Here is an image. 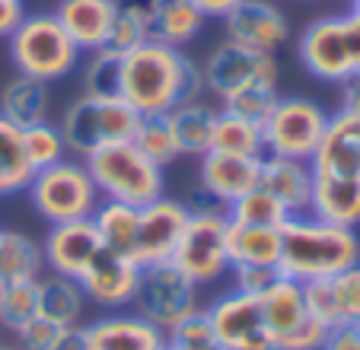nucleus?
Here are the masks:
<instances>
[{
  "label": "nucleus",
  "mask_w": 360,
  "mask_h": 350,
  "mask_svg": "<svg viewBox=\"0 0 360 350\" xmlns=\"http://www.w3.org/2000/svg\"><path fill=\"white\" fill-rule=\"evenodd\" d=\"M338 108L360 115V74L351 77V80H345L338 86Z\"/></svg>",
  "instance_id": "47"
},
{
  "label": "nucleus",
  "mask_w": 360,
  "mask_h": 350,
  "mask_svg": "<svg viewBox=\"0 0 360 350\" xmlns=\"http://www.w3.org/2000/svg\"><path fill=\"white\" fill-rule=\"evenodd\" d=\"M204 13L195 0H153L150 13V39L166 41L172 48H185L204 32Z\"/></svg>",
  "instance_id": "27"
},
{
  "label": "nucleus",
  "mask_w": 360,
  "mask_h": 350,
  "mask_svg": "<svg viewBox=\"0 0 360 350\" xmlns=\"http://www.w3.org/2000/svg\"><path fill=\"white\" fill-rule=\"evenodd\" d=\"M185 223H188V204L179 197L163 195L153 204H143L141 216H137V242L131 252V261H137L141 268L169 261L182 239Z\"/></svg>",
  "instance_id": "15"
},
{
  "label": "nucleus",
  "mask_w": 360,
  "mask_h": 350,
  "mask_svg": "<svg viewBox=\"0 0 360 350\" xmlns=\"http://www.w3.org/2000/svg\"><path fill=\"white\" fill-rule=\"evenodd\" d=\"M20 131H22L26 160L35 172L45 166H55V162L64 160V156H70L68 141H64L58 122H51V118H48V122H39V124H29V128H20Z\"/></svg>",
  "instance_id": "34"
},
{
  "label": "nucleus",
  "mask_w": 360,
  "mask_h": 350,
  "mask_svg": "<svg viewBox=\"0 0 360 350\" xmlns=\"http://www.w3.org/2000/svg\"><path fill=\"white\" fill-rule=\"evenodd\" d=\"M77 283H80L86 303L99 306L102 312L131 309L137 283H141V264L131 261L128 255L99 249L83 268V274L77 277Z\"/></svg>",
  "instance_id": "14"
},
{
  "label": "nucleus",
  "mask_w": 360,
  "mask_h": 350,
  "mask_svg": "<svg viewBox=\"0 0 360 350\" xmlns=\"http://www.w3.org/2000/svg\"><path fill=\"white\" fill-rule=\"evenodd\" d=\"M35 169L29 166L22 150V131L0 118V197L22 195L32 182Z\"/></svg>",
  "instance_id": "32"
},
{
  "label": "nucleus",
  "mask_w": 360,
  "mask_h": 350,
  "mask_svg": "<svg viewBox=\"0 0 360 350\" xmlns=\"http://www.w3.org/2000/svg\"><path fill=\"white\" fill-rule=\"evenodd\" d=\"M347 13H354L360 20V0H347Z\"/></svg>",
  "instance_id": "50"
},
{
  "label": "nucleus",
  "mask_w": 360,
  "mask_h": 350,
  "mask_svg": "<svg viewBox=\"0 0 360 350\" xmlns=\"http://www.w3.org/2000/svg\"><path fill=\"white\" fill-rule=\"evenodd\" d=\"M185 204H188V223L169 261L204 290L230 277V255H226V223L230 220H226V210L214 204L204 191H195Z\"/></svg>",
  "instance_id": "3"
},
{
  "label": "nucleus",
  "mask_w": 360,
  "mask_h": 350,
  "mask_svg": "<svg viewBox=\"0 0 360 350\" xmlns=\"http://www.w3.org/2000/svg\"><path fill=\"white\" fill-rule=\"evenodd\" d=\"M360 261L357 229L335 226L313 214L290 216L281 226L278 271L290 280H326Z\"/></svg>",
  "instance_id": "2"
},
{
  "label": "nucleus",
  "mask_w": 360,
  "mask_h": 350,
  "mask_svg": "<svg viewBox=\"0 0 360 350\" xmlns=\"http://www.w3.org/2000/svg\"><path fill=\"white\" fill-rule=\"evenodd\" d=\"M309 214L335 226L360 229V179L313 175Z\"/></svg>",
  "instance_id": "22"
},
{
  "label": "nucleus",
  "mask_w": 360,
  "mask_h": 350,
  "mask_svg": "<svg viewBox=\"0 0 360 350\" xmlns=\"http://www.w3.org/2000/svg\"><path fill=\"white\" fill-rule=\"evenodd\" d=\"M86 328L89 350H163L166 335L134 309H112L96 316Z\"/></svg>",
  "instance_id": "19"
},
{
  "label": "nucleus",
  "mask_w": 360,
  "mask_h": 350,
  "mask_svg": "<svg viewBox=\"0 0 360 350\" xmlns=\"http://www.w3.org/2000/svg\"><path fill=\"white\" fill-rule=\"evenodd\" d=\"M102 249L99 233H96L93 220H68L48 226L45 239H41V258H45V271L61 277H77L89 264V258Z\"/></svg>",
  "instance_id": "16"
},
{
  "label": "nucleus",
  "mask_w": 360,
  "mask_h": 350,
  "mask_svg": "<svg viewBox=\"0 0 360 350\" xmlns=\"http://www.w3.org/2000/svg\"><path fill=\"white\" fill-rule=\"evenodd\" d=\"M131 143H134L147 160H153L157 166H163V169L172 166L176 160H182L166 115H141V122H137V131H134V137H131Z\"/></svg>",
  "instance_id": "33"
},
{
  "label": "nucleus",
  "mask_w": 360,
  "mask_h": 350,
  "mask_svg": "<svg viewBox=\"0 0 360 350\" xmlns=\"http://www.w3.org/2000/svg\"><path fill=\"white\" fill-rule=\"evenodd\" d=\"M259 299H262V309H265L268 331H271V350H274V341H281L287 331H293L297 325H303L309 318L306 299H303V283L290 280L284 274L271 287L262 290Z\"/></svg>",
  "instance_id": "28"
},
{
  "label": "nucleus",
  "mask_w": 360,
  "mask_h": 350,
  "mask_svg": "<svg viewBox=\"0 0 360 350\" xmlns=\"http://www.w3.org/2000/svg\"><path fill=\"white\" fill-rule=\"evenodd\" d=\"M278 89H245V93L233 96V99L220 102V108H226V112L239 115V118H249V122L262 124L268 118V112L274 108V102H278Z\"/></svg>",
  "instance_id": "41"
},
{
  "label": "nucleus",
  "mask_w": 360,
  "mask_h": 350,
  "mask_svg": "<svg viewBox=\"0 0 360 350\" xmlns=\"http://www.w3.org/2000/svg\"><path fill=\"white\" fill-rule=\"evenodd\" d=\"M118 96L137 115H166L176 105L204 96L201 64L166 41L147 39L122 58Z\"/></svg>",
  "instance_id": "1"
},
{
  "label": "nucleus",
  "mask_w": 360,
  "mask_h": 350,
  "mask_svg": "<svg viewBox=\"0 0 360 350\" xmlns=\"http://www.w3.org/2000/svg\"><path fill=\"white\" fill-rule=\"evenodd\" d=\"M147 39H150V22L143 20V16L128 13V10H118L115 22H112V32H109V39H105V51L124 58L128 51L141 48Z\"/></svg>",
  "instance_id": "40"
},
{
  "label": "nucleus",
  "mask_w": 360,
  "mask_h": 350,
  "mask_svg": "<svg viewBox=\"0 0 360 350\" xmlns=\"http://www.w3.org/2000/svg\"><path fill=\"white\" fill-rule=\"evenodd\" d=\"M226 255H230V268H278L281 226H245V223L230 220L226 223Z\"/></svg>",
  "instance_id": "24"
},
{
  "label": "nucleus",
  "mask_w": 360,
  "mask_h": 350,
  "mask_svg": "<svg viewBox=\"0 0 360 350\" xmlns=\"http://www.w3.org/2000/svg\"><path fill=\"white\" fill-rule=\"evenodd\" d=\"M297 61L309 77L341 86L360 74V20L354 13H328L306 22L297 39Z\"/></svg>",
  "instance_id": "5"
},
{
  "label": "nucleus",
  "mask_w": 360,
  "mask_h": 350,
  "mask_svg": "<svg viewBox=\"0 0 360 350\" xmlns=\"http://www.w3.org/2000/svg\"><path fill=\"white\" fill-rule=\"evenodd\" d=\"M259 188L268 191L290 216H303V214H309L313 169H309L306 160L262 156L259 160Z\"/></svg>",
  "instance_id": "21"
},
{
  "label": "nucleus",
  "mask_w": 360,
  "mask_h": 350,
  "mask_svg": "<svg viewBox=\"0 0 360 350\" xmlns=\"http://www.w3.org/2000/svg\"><path fill=\"white\" fill-rule=\"evenodd\" d=\"M137 216H141V207H131V204L122 201H99V207L93 210L89 220L99 233L102 249L131 258L137 242Z\"/></svg>",
  "instance_id": "30"
},
{
  "label": "nucleus",
  "mask_w": 360,
  "mask_h": 350,
  "mask_svg": "<svg viewBox=\"0 0 360 350\" xmlns=\"http://www.w3.org/2000/svg\"><path fill=\"white\" fill-rule=\"evenodd\" d=\"M83 162L93 175L102 201L143 207V204H153L157 197L166 195V169L147 160L131 141L93 150Z\"/></svg>",
  "instance_id": "6"
},
{
  "label": "nucleus",
  "mask_w": 360,
  "mask_h": 350,
  "mask_svg": "<svg viewBox=\"0 0 360 350\" xmlns=\"http://www.w3.org/2000/svg\"><path fill=\"white\" fill-rule=\"evenodd\" d=\"M131 309L166 335L172 325L204 309L201 287L188 280L172 261L150 264V268H141V283H137Z\"/></svg>",
  "instance_id": "10"
},
{
  "label": "nucleus",
  "mask_w": 360,
  "mask_h": 350,
  "mask_svg": "<svg viewBox=\"0 0 360 350\" xmlns=\"http://www.w3.org/2000/svg\"><path fill=\"white\" fill-rule=\"evenodd\" d=\"M39 316V293H35V280L20 283H4L0 293V331L16 335L29 318Z\"/></svg>",
  "instance_id": "36"
},
{
  "label": "nucleus",
  "mask_w": 360,
  "mask_h": 350,
  "mask_svg": "<svg viewBox=\"0 0 360 350\" xmlns=\"http://www.w3.org/2000/svg\"><path fill=\"white\" fill-rule=\"evenodd\" d=\"M0 293H4V280H0Z\"/></svg>",
  "instance_id": "51"
},
{
  "label": "nucleus",
  "mask_w": 360,
  "mask_h": 350,
  "mask_svg": "<svg viewBox=\"0 0 360 350\" xmlns=\"http://www.w3.org/2000/svg\"><path fill=\"white\" fill-rule=\"evenodd\" d=\"M220 22L226 41L259 54H278L290 41V20L274 0H243Z\"/></svg>",
  "instance_id": "13"
},
{
  "label": "nucleus",
  "mask_w": 360,
  "mask_h": 350,
  "mask_svg": "<svg viewBox=\"0 0 360 350\" xmlns=\"http://www.w3.org/2000/svg\"><path fill=\"white\" fill-rule=\"evenodd\" d=\"M166 347H172V350H220V341L211 328L207 312L198 309L195 316L182 318L179 325H172V328L166 331Z\"/></svg>",
  "instance_id": "38"
},
{
  "label": "nucleus",
  "mask_w": 360,
  "mask_h": 350,
  "mask_svg": "<svg viewBox=\"0 0 360 350\" xmlns=\"http://www.w3.org/2000/svg\"><path fill=\"white\" fill-rule=\"evenodd\" d=\"M233 287L245 290V293H262L265 287H271L281 277L278 268H230Z\"/></svg>",
  "instance_id": "43"
},
{
  "label": "nucleus",
  "mask_w": 360,
  "mask_h": 350,
  "mask_svg": "<svg viewBox=\"0 0 360 350\" xmlns=\"http://www.w3.org/2000/svg\"><path fill=\"white\" fill-rule=\"evenodd\" d=\"M259 160L207 150L198 160V191H204L214 204L226 210L233 201L249 195L252 188H259Z\"/></svg>",
  "instance_id": "18"
},
{
  "label": "nucleus",
  "mask_w": 360,
  "mask_h": 350,
  "mask_svg": "<svg viewBox=\"0 0 360 350\" xmlns=\"http://www.w3.org/2000/svg\"><path fill=\"white\" fill-rule=\"evenodd\" d=\"M7 51L16 74L35 77L41 83L68 80L83 58L55 13H26L7 35Z\"/></svg>",
  "instance_id": "4"
},
{
  "label": "nucleus",
  "mask_w": 360,
  "mask_h": 350,
  "mask_svg": "<svg viewBox=\"0 0 360 350\" xmlns=\"http://www.w3.org/2000/svg\"><path fill=\"white\" fill-rule=\"evenodd\" d=\"M58 331H61V328H58L55 322H48V318L35 316V318H29V322L22 325L16 335H10V337H16V344H20L22 350H48L51 344H55Z\"/></svg>",
  "instance_id": "42"
},
{
  "label": "nucleus",
  "mask_w": 360,
  "mask_h": 350,
  "mask_svg": "<svg viewBox=\"0 0 360 350\" xmlns=\"http://www.w3.org/2000/svg\"><path fill=\"white\" fill-rule=\"evenodd\" d=\"M163 350H172V347H163Z\"/></svg>",
  "instance_id": "52"
},
{
  "label": "nucleus",
  "mask_w": 360,
  "mask_h": 350,
  "mask_svg": "<svg viewBox=\"0 0 360 350\" xmlns=\"http://www.w3.org/2000/svg\"><path fill=\"white\" fill-rule=\"evenodd\" d=\"M48 350H89L86 341V328L83 325H70V328H61L55 337V344Z\"/></svg>",
  "instance_id": "46"
},
{
  "label": "nucleus",
  "mask_w": 360,
  "mask_h": 350,
  "mask_svg": "<svg viewBox=\"0 0 360 350\" xmlns=\"http://www.w3.org/2000/svg\"><path fill=\"white\" fill-rule=\"evenodd\" d=\"M322 350H360V325H335V328H328Z\"/></svg>",
  "instance_id": "44"
},
{
  "label": "nucleus",
  "mask_w": 360,
  "mask_h": 350,
  "mask_svg": "<svg viewBox=\"0 0 360 350\" xmlns=\"http://www.w3.org/2000/svg\"><path fill=\"white\" fill-rule=\"evenodd\" d=\"M26 16V0H0V39H7Z\"/></svg>",
  "instance_id": "45"
},
{
  "label": "nucleus",
  "mask_w": 360,
  "mask_h": 350,
  "mask_svg": "<svg viewBox=\"0 0 360 350\" xmlns=\"http://www.w3.org/2000/svg\"><path fill=\"white\" fill-rule=\"evenodd\" d=\"M204 312L224 350H271V331L259 293L230 287L211 303H204Z\"/></svg>",
  "instance_id": "12"
},
{
  "label": "nucleus",
  "mask_w": 360,
  "mask_h": 350,
  "mask_svg": "<svg viewBox=\"0 0 360 350\" xmlns=\"http://www.w3.org/2000/svg\"><path fill=\"white\" fill-rule=\"evenodd\" d=\"M0 118L16 128H29L51 118V83L16 74L0 86Z\"/></svg>",
  "instance_id": "23"
},
{
  "label": "nucleus",
  "mask_w": 360,
  "mask_h": 350,
  "mask_svg": "<svg viewBox=\"0 0 360 350\" xmlns=\"http://www.w3.org/2000/svg\"><path fill=\"white\" fill-rule=\"evenodd\" d=\"M118 83H122V54H112L105 48L83 54L80 64L83 96H118Z\"/></svg>",
  "instance_id": "35"
},
{
  "label": "nucleus",
  "mask_w": 360,
  "mask_h": 350,
  "mask_svg": "<svg viewBox=\"0 0 360 350\" xmlns=\"http://www.w3.org/2000/svg\"><path fill=\"white\" fill-rule=\"evenodd\" d=\"M220 350H224V347H220Z\"/></svg>",
  "instance_id": "53"
},
{
  "label": "nucleus",
  "mask_w": 360,
  "mask_h": 350,
  "mask_svg": "<svg viewBox=\"0 0 360 350\" xmlns=\"http://www.w3.org/2000/svg\"><path fill=\"white\" fill-rule=\"evenodd\" d=\"M335 293V309L341 325H360V261L345 268L341 274L328 277Z\"/></svg>",
  "instance_id": "39"
},
{
  "label": "nucleus",
  "mask_w": 360,
  "mask_h": 350,
  "mask_svg": "<svg viewBox=\"0 0 360 350\" xmlns=\"http://www.w3.org/2000/svg\"><path fill=\"white\" fill-rule=\"evenodd\" d=\"M328 108H322L309 96H278L274 108L262 122V143L265 156H287V160H313L328 124Z\"/></svg>",
  "instance_id": "9"
},
{
  "label": "nucleus",
  "mask_w": 360,
  "mask_h": 350,
  "mask_svg": "<svg viewBox=\"0 0 360 350\" xmlns=\"http://www.w3.org/2000/svg\"><path fill=\"white\" fill-rule=\"evenodd\" d=\"M0 350H22V347L16 344V337H4V335H0Z\"/></svg>",
  "instance_id": "49"
},
{
  "label": "nucleus",
  "mask_w": 360,
  "mask_h": 350,
  "mask_svg": "<svg viewBox=\"0 0 360 350\" xmlns=\"http://www.w3.org/2000/svg\"><path fill=\"white\" fill-rule=\"evenodd\" d=\"M226 216L233 223H245V226H284L290 220V214L262 188H252L249 195L233 201L226 207Z\"/></svg>",
  "instance_id": "37"
},
{
  "label": "nucleus",
  "mask_w": 360,
  "mask_h": 350,
  "mask_svg": "<svg viewBox=\"0 0 360 350\" xmlns=\"http://www.w3.org/2000/svg\"><path fill=\"white\" fill-rule=\"evenodd\" d=\"M313 175L360 179V115L335 108L328 115L326 134L309 160Z\"/></svg>",
  "instance_id": "17"
},
{
  "label": "nucleus",
  "mask_w": 360,
  "mask_h": 350,
  "mask_svg": "<svg viewBox=\"0 0 360 350\" xmlns=\"http://www.w3.org/2000/svg\"><path fill=\"white\" fill-rule=\"evenodd\" d=\"M169 118L172 137L179 143V153L191 156V160H201L207 150H211V134H214V118H217V105L204 99H191L176 105L172 112H166Z\"/></svg>",
  "instance_id": "26"
},
{
  "label": "nucleus",
  "mask_w": 360,
  "mask_h": 350,
  "mask_svg": "<svg viewBox=\"0 0 360 350\" xmlns=\"http://www.w3.org/2000/svg\"><path fill=\"white\" fill-rule=\"evenodd\" d=\"M141 115L122 99V96H77L58 118L70 156L86 160L93 150L109 143L131 141L137 131Z\"/></svg>",
  "instance_id": "8"
},
{
  "label": "nucleus",
  "mask_w": 360,
  "mask_h": 350,
  "mask_svg": "<svg viewBox=\"0 0 360 350\" xmlns=\"http://www.w3.org/2000/svg\"><path fill=\"white\" fill-rule=\"evenodd\" d=\"M45 274L41 242L22 229H0V280L20 283Z\"/></svg>",
  "instance_id": "29"
},
{
  "label": "nucleus",
  "mask_w": 360,
  "mask_h": 350,
  "mask_svg": "<svg viewBox=\"0 0 360 350\" xmlns=\"http://www.w3.org/2000/svg\"><path fill=\"white\" fill-rule=\"evenodd\" d=\"M211 150L214 153H226V156H249V160H259V156H265L262 124L249 122V118H239V115L226 112V108H217Z\"/></svg>",
  "instance_id": "31"
},
{
  "label": "nucleus",
  "mask_w": 360,
  "mask_h": 350,
  "mask_svg": "<svg viewBox=\"0 0 360 350\" xmlns=\"http://www.w3.org/2000/svg\"><path fill=\"white\" fill-rule=\"evenodd\" d=\"M239 4H243V0H195V7L204 13V20H224Z\"/></svg>",
  "instance_id": "48"
},
{
  "label": "nucleus",
  "mask_w": 360,
  "mask_h": 350,
  "mask_svg": "<svg viewBox=\"0 0 360 350\" xmlns=\"http://www.w3.org/2000/svg\"><path fill=\"white\" fill-rule=\"evenodd\" d=\"M55 20L70 35L80 54L105 48V39L112 32L118 4L115 0H55Z\"/></svg>",
  "instance_id": "20"
},
{
  "label": "nucleus",
  "mask_w": 360,
  "mask_h": 350,
  "mask_svg": "<svg viewBox=\"0 0 360 350\" xmlns=\"http://www.w3.org/2000/svg\"><path fill=\"white\" fill-rule=\"evenodd\" d=\"M35 293H39V316L55 322L58 328H70V325H83V316H86V297L77 280L61 274H45L35 280Z\"/></svg>",
  "instance_id": "25"
},
{
  "label": "nucleus",
  "mask_w": 360,
  "mask_h": 350,
  "mask_svg": "<svg viewBox=\"0 0 360 350\" xmlns=\"http://www.w3.org/2000/svg\"><path fill=\"white\" fill-rule=\"evenodd\" d=\"M204 93H211L217 102H226L245 89H278V58L239 48L233 41H220L201 64Z\"/></svg>",
  "instance_id": "11"
},
{
  "label": "nucleus",
  "mask_w": 360,
  "mask_h": 350,
  "mask_svg": "<svg viewBox=\"0 0 360 350\" xmlns=\"http://www.w3.org/2000/svg\"><path fill=\"white\" fill-rule=\"evenodd\" d=\"M22 195L29 197L32 210L48 226L68 220H86L102 201L93 175L80 156H64L55 166L39 169Z\"/></svg>",
  "instance_id": "7"
}]
</instances>
